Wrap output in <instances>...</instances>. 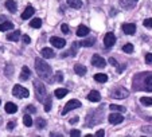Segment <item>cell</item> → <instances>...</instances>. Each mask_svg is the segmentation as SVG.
Returning <instances> with one entry per match:
<instances>
[{
    "label": "cell",
    "instance_id": "34",
    "mask_svg": "<svg viewBox=\"0 0 152 137\" xmlns=\"http://www.w3.org/2000/svg\"><path fill=\"white\" fill-rule=\"evenodd\" d=\"M11 73H14V67L11 65H7V68H6V75L8 78H11Z\"/></svg>",
    "mask_w": 152,
    "mask_h": 137
},
{
    "label": "cell",
    "instance_id": "28",
    "mask_svg": "<svg viewBox=\"0 0 152 137\" xmlns=\"http://www.w3.org/2000/svg\"><path fill=\"white\" fill-rule=\"evenodd\" d=\"M133 50H135V47H133L132 43H126V44L123 46V51L124 52H128V54H131V52H133Z\"/></svg>",
    "mask_w": 152,
    "mask_h": 137
},
{
    "label": "cell",
    "instance_id": "26",
    "mask_svg": "<svg viewBox=\"0 0 152 137\" xmlns=\"http://www.w3.org/2000/svg\"><path fill=\"white\" fill-rule=\"evenodd\" d=\"M94 81H97V82H100V83H105L106 81H108V75L102 74V73H100V74H96L94 75Z\"/></svg>",
    "mask_w": 152,
    "mask_h": 137
},
{
    "label": "cell",
    "instance_id": "21",
    "mask_svg": "<svg viewBox=\"0 0 152 137\" xmlns=\"http://www.w3.org/2000/svg\"><path fill=\"white\" fill-rule=\"evenodd\" d=\"M74 71L77 73V75H85L86 74V67L83 65H80V63H77V65L74 66Z\"/></svg>",
    "mask_w": 152,
    "mask_h": 137
},
{
    "label": "cell",
    "instance_id": "44",
    "mask_svg": "<svg viewBox=\"0 0 152 137\" xmlns=\"http://www.w3.org/2000/svg\"><path fill=\"white\" fill-rule=\"evenodd\" d=\"M7 128H8V130H12V129L15 128V122H8V125H7Z\"/></svg>",
    "mask_w": 152,
    "mask_h": 137
},
{
    "label": "cell",
    "instance_id": "19",
    "mask_svg": "<svg viewBox=\"0 0 152 137\" xmlns=\"http://www.w3.org/2000/svg\"><path fill=\"white\" fill-rule=\"evenodd\" d=\"M94 43H96V38H88V39L80 42V46L81 47H92Z\"/></svg>",
    "mask_w": 152,
    "mask_h": 137
},
{
    "label": "cell",
    "instance_id": "14",
    "mask_svg": "<svg viewBox=\"0 0 152 137\" xmlns=\"http://www.w3.org/2000/svg\"><path fill=\"white\" fill-rule=\"evenodd\" d=\"M88 100L92 101V102H98V101L101 100V95L97 90H92L89 94H88Z\"/></svg>",
    "mask_w": 152,
    "mask_h": 137
},
{
    "label": "cell",
    "instance_id": "6",
    "mask_svg": "<svg viewBox=\"0 0 152 137\" xmlns=\"http://www.w3.org/2000/svg\"><path fill=\"white\" fill-rule=\"evenodd\" d=\"M77 108H81V102H80V101H78V100H70L66 105L63 106L62 114H67L69 111L74 110V109H77Z\"/></svg>",
    "mask_w": 152,
    "mask_h": 137
},
{
    "label": "cell",
    "instance_id": "39",
    "mask_svg": "<svg viewBox=\"0 0 152 137\" xmlns=\"http://www.w3.org/2000/svg\"><path fill=\"white\" fill-rule=\"evenodd\" d=\"M55 79L58 81V82H62L63 81V74L61 71H57V77H55Z\"/></svg>",
    "mask_w": 152,
    "mask_h": 137
},
{
    "label": "cell",
    "instance_id": "23",
    "mask_svg": "<svg viewBox=\"0 0 152 137\" xmlns=\"http://www.w3.org/2000/svg\"><path fill=\"white\" fill-rule=\"evenodd\" d=\"M14 28V23L12 22H3L0 24V31H8V30H12Z\"/></svg>",
    "mask_w": 152,
    "mask_h": 137
},
{
    "label": "cell",
    "instance_id": "4",
    "mask_svg": "<svg viewBox=\"0 0 152 137\" xmlns=\"http://www.w3.org/2000/svg\"><path fill=\"white\" fill-rule=\"evenodd\" d=\"M129 95V91L123 86H116L112 91H110V97L116 98V100H124Z\"/></svg>",
    "mask_w": 152,
    "mask_h": 137
},
{
    "label": "cell",
    "instance_id": "1",
    "mask_svg": "<svg viewBox=\"0 0 152 137\" xmlns=\"http://www.w3.org/2000/svg\"><path fill=\"white\" fill-rule=\"evenodd\" d=\"M133 89L135 90L152 91V73H139L133 78Z\"/></svg>",
    "mask_w": 152,
    "mask_h": 137
},
{
    "label": "cell",
    "instance_id": "47",
    "mask_svg": "<svg viewBox=\"0 0 152 137\" xmlns=\"http://www.w3.org/2000/svg\"><path fill=\"white\" fill-rule=\"evenodd\" d=\"M51 136H62V134H61V133H51Z\"/></svg>",
    "mask_w": 152,
    "mask_h": 137
},
{
    "label": "cell",
    "instance_id": "2",
    "mask_svg": "<svg viewBox=\"0 0 152 137\" xmlns=\"http://www.w3.org/2000/svg\"><path fill=\"white\" fill-rule=\"evenodd\" d=\"M35 70H37L38 75L40 78H45L47 82H51V67L50 65H47L42 58H37L35 59Z\"/></svg>",
    "mask_w": 152,
    "mask_h": 137
},
{
    "label": "cell",
    "instance_id": "33",
    "mask_svg": "<svg viewBox=\"0 0 152 137\" xmlns=\"http://www.w3.org/2000/svg\"><path fill=\"white\" fill-rule=\"evenodd\" d=\"M23 122L26 126H31L32 125V118L30 117L28 114H26V116H23Z\"/></svg>",
    "mask_w": 152,
    "mask_h": 137
},
{
    "label": "cell",
    "instance_id": "38",
    "mask_svg": "<svg viewBox=\"0 0 152 137\" xmlns=\"http://www.w3.org/2000/svg\"><path fill=\"white\" fill-rule=\"evenodd\" d=\"M26 110H27V113H35V111H37V109H35L34 105H28L26 108Z\"/></svg>",
    "mask_w": 152,
    "mask_h": 137
},
{
    "label": "cell",
    "instance_id": "31",
    "mask_svg": "<svg viewBox=\"0 0 152 137\" xmlns=\"http://www.w3.org/2000/svg\"><path fill=\"white\" fill-rule=\"evenodd\" d=\"M50 109H51V97H49V95H47L46 100H45V110L50 111Z\"/></svg>",
    "mask_w": 152,
    "mask_h": 137
},
{
    "label": "cell",
    "instance_id": "46",
    "mask_svg": "<svg viewBox=\"0 0 152 137\" xmlns=\"http://www.w3.org/2000/svg\"><path fill=\"white\" fill-rule=\"evenodd\" d=\"M124 68H125V66H121V67H117V73H121L124 70Z\"/></svg>",
    "mask_w": 152,
    "mask_h": 137
},
{
    "label": "cell",
    "instance_id": "30",
    "mask_svg": "<svg viewBox=\"0 0 152 137\" xmlns=\"http://www.w3.org/2000/svg\"><path fill=\"white\" fill-rule=\"evenodd\" d=\"M109 109H112V110H116V111H125L126 109L124 108V106H120V105H115V103H112V105H109Z\"/></svg>",
    "mask_w": 152,
    "mask_h": 137
},
{
    "label": "cell",
    "instance_id": "3",
    "mask_svg": "<svg viewBox=\"0 0 152 137\" xmlns=\"http://www.w3.org/2000/svg\"><path fill=\"white\" fill-rule=\"evenodd\" d=\"M34 90H35L37 100L39 101V102H45V100H46V97H47V90H46V87H45V85L38 79L34 81Z\"/></svg>",
    "mask_w": 152,
    "mask_h": 137
},
{
    "label": "cell",
    "instance_id": "10",
    "mask_svg": "<svg viewBox=\"0 0 152 137\" xmlns=\"http://www.w3.org/2000/svg\"><path fill=\"white\" fill-rule=\"evenodd\" d=\"M108 120H109L110 124H113V125H117V124H121V122H123V121H124V117L121 116L120 113H112V114H109Z\"/></svg>",
    "mask_w": 152,
    "mask_h": 137
},
{
    "label": "cell",
    "instance_id": "22",
    "mask_svg": "<svg viewBox=\"0 0 152 137\" xmlns=\"http://www.w3.org/2000/svg\"><path fill=\"white\" fill-rule=\"evenodd\" d=\"M6 111H7L8 114L16 113V111H18V106L15 105V103H12V102H7V103H6Z\"/></svg>",
    "mask_w": 152,
    "mask_h": 137
},
{
    "label": "cell",
    "instance_id": "17",
    "mask_svg": "<svg viewBox=\"0 0 152 137\" xmlns=\"http://www.w3.org/2000/svg\"><path fill=\"white\" fill-rule=\"evenodd\" d=\"M137 3V0H121V7L123 8H133Z\"/></svg>",
    "mask_w": 152,
    "mask_h": 137
},
{
    "label": "cell",
    "instance_id": "12",
    "mask_svg": "<svg viewBox=\"0 0 152 137\" xmlns=\"http://www.w3.org/2000/svg\"><path fill=\"white\" fill-rule=\"evenodd\" d=\"M34 12H35V9H34V7H31V6H27L26 7V9L23 11V14H22V19L23 20H27V19H30V17L34 15Z\"/></svg>",
    "mask_w": 152,
    "mask_h": 137
},
{
    "label": "cell",
    "instance_id": "48",
    "mask_svg": "<svg viewBox=\"0 0 152 137\" xmlns=\"http://www.w3.org/2000/svg\"><path fill=\"white\" fill-rule=\"evenodd\" d=\"M0 103H1V101H0Z\"/></svg>",
    "mask_w": 152,
    "mask_h": 137
},
{
    "label": "cell",
    "instance_id": "16",
    "mask_svg": "<svg viewBox=\"0 0 152 137\" xmlns=\"http://www.w3.org/2000/svg\"><path fill=\"white\" fill-rule=\"evenodd\" d=\"M40 54H42V57L45 58V59H51V58L55 57V52L53 51L51 49H43Z\"/></svg>",
    "mask_w": 152,
    "mask_h": 137
},
{
    "label": "cell",
    "instance_id": "9",
    "mask_svg": "<svg viewBox=\"0 0 152 137\" xmlns=\"http://www.w3.org/2000/svg\"><path fill=\"white\" fill-rule=\"evenodd\" d=\"M50 43H51L54 47H57V49H63V47L66 46V40L62 39V38H58V36L50 38Z\"/></svg>",
    "mask_w": 152,
    "mask_h": 137
},
{
    "label": "cell",
    "instance_id": "11",
    "mask_svg": "<svg viewBox=\"0 0 152 137\" xmlns=\"http://www.w3.org/2000/svg\"><path fill=\"white\" fill-rule=\"evenodd\" d=\"M123 31L125 32L126 35H133L136 32V24H133V23H124Z\"/></svg>",
    "mask_w": 152,
    "mask_h": 137
},
{
    "label": "cell",
    "instance_id": "15",
    "mask_svg": "<svg viewBox=\"0 0 152 137\" xmlns=\"http://www.w3.org/2000/svg\"><path fill=\"white\" fill-rule=\"evenodd\" d=\"M30 75H31V71H30V68L27 67V66H23V68H22V73H20V79L22 81H27L30 78Z\"/></svg>",
    "mask_w": 152,
    "mask_h": 137
},
{
    "label": "cell",
    "instance_id": "7",
    "mask_svg": "<svg viewBox=\"0 0 152 137\" xmlns=\"http://www.w3.org/2000/svg\"><path fill=\"white\" fill-rule=\"evenodd\" d=\"M115 43H116V36H115L113 32H108V34L104 36V46H105L106 49L112 47Z\"/></svg>",
    "mask_w": 152,
    "mask_h": 137
},
{
    "label": "cell",
    "instance_id": "25",
    "mask_svg": "<svg viewBox=\"0 0 152 137\" xmlns=\"http://www.w3.org/2000/svg\"><path fill=\"white\" fill-rule=\"evenodd\" d=\"M66 1L72 8L77 9V8H81V7H82V1H81V0H66Z\"/></svg>",
    "mask_w": 152,
    "mask_h": 137
},
{
    "label": "cell",
    "instance_id": "32",
    "mask_svg": "<svg viewBox=\"0 0 152 137\" xmlns=\"http://www.w3.org/2000/svg\"><path fill=\"white\" fill-rule=\"evenodd\" d=\"M140 102L143 103V105H147V106L151 105L152 106V98L151 97H141L140 98Z\"/></svg>",
    "mask_w": 152,
    "mask_h": 137
},
{
    "label": "cell",
    "instance_id": "36",
    "mask_svg": "<svg viewBox=\"0 0 152 137\" xmlns=\"http://www.w3.org/2000/svg\"><path fill=\"white\" fill-rule=\"evenodd\" d=\"M61 30H62L63 34H69V31H70V28H69L67 24H62V26H61Z\"/></svg>",
    "mask_w": 152,
    "mask_h": 137
},
{
    "label": "cell",
    "instance_id": "8",
    "mask_svg": "<svg viewBox=\"0 0 152 137\" xmlns=\"http://www.w3.org/2000/svg\"><path fill=\"white\" fill-rule=\"evenodd\" d=\"M92 65L96 66V67L104 68L106 66V62H105V59H104L102 57H100L98 54H96V55H93V58H92Z\"/></svg>",
    "mask_w": 152,
    "mask_h": 137
},
{
    "label": "cell",
    "instance_id": "37",
    "mask_svg": "<svg viewBox=\"0 0 152 137\" xmlns=\"http://www.w3.org/2000/svg\"><path fill=\"white\" fill-rule=\"evenodd\" d=\"M70 136L72 137H78V136H81V132L78 130V129H73V130L70 132Z\"/></svg>",
    "mask_w": 152,
    "mask_h": 137
},
{
    "label": "cell",
    "instance_id": "29",
    "mask_svg": "<svg viewBox=\"0 0 152 137\" xmlns=\"http://www.w3.org/2000/svg\"><path fill=\"white\" fill-rule=\"evenodd\" d=\"M35 125H37L38 129H43L46 126V121H45V118H37L35 120Z\"/></svg>",
    "mask_w": 152,
    "mask_h": 137
},
{
    "label": "cell",
    "instance_id": "42",
    "mask_svg": "<svg viewBox=\"0 0 152 137\" xmlns=\"http://www.w3.org/2000/svg\"><path fill=\"white\" fill-rule=\"evenodd\" d=\"M104 134H105V132H104L102 129H100V130H97V133H96V136H97V137H102Z\"/></svg>",
    "mask_w": 152,
    "mask_h": 137
},
{
    "label": "cell",
    "instance_id": "41",
    "mask_svg": "<svg viewBox=\"0 0 152 137\" xmlns=\"http://www.w3.org/2000/svg\"><path fill=\"white\" fill-rule=\"evenodd\" d=\"M23 42L26 43V44H30V43H31V39H30L28 35H23Z\"/></svg>",
    "mask_w": 152,
    "mask_h": 137
},
{
    "label": "cell",
    "instance_id": "40",
    "mask_svg": "<svg viewBox=\"0 0 152 137\" xmlns=\"http://www.w3.org/2000/svg\"><path fill=\"white\" fill-rule=\"evenodd\" d=\"M145 62L148 63V65H152V54H151V52L145 55Z\"/></svg>",
    "mask_w": 152,
    "mask_h": 137
},
{
    "label": "cell",
    "instance_id": "35",
    "mask_svg": "<svg viewBox=\"0 0 152 137\" xmlns=\"http://www.w3.org/2000/svg\"><path fill=\"white\" fill-rule=\"evenodd\" d=\"M143 24L145 27H148V28H152V19H151V17H149V19H145L143 22Z\"/></svg>",
    "mask_w": 152,
    "mask_h": 137
},
{
    "label": "cell",
    "instance_id": "5",
    "mask_svg": "<svg viewBox=\"0 0 152 137\" xmlns=\"http://www.w3.org/2000/svg\"><path fill=\"white\" fill-rule=\"evenodd\" d=\"M12 95L16 98H27L30 95V91L26 87H23V86L15 85L14 89H12Z\"/></svg>",
    "mask_w": 152,
    "mask_h": 137
},
{
    "label": "cell",
    "instance_id": "45",
    "mask_svg": "<svg viewBox=\"0 0 152 137\" xmlns=\"http://www.w3.org/2000/svg\"><path fill=\"white\" fill-rule=\"evenodd\" d=\"M75 122H78V117H73L70 120V124H75Z\"/></svg>",
    "mask_w": 152,
    "mask_h": 137
},
{
    "label": "cell",
    "instance_id": "13",
    "mask_svg": "<svg viewBox=\"0 0 152 137\" xmlns=\"http://www.w3.org/2000/svg\"><path fill=\"white\" fill-rule=\"evenodd\" d=\"M6 8L8 9L10 12H12V14H15V12L18 11V4L15 0H7L6 1Z\"/></svg>",
    "mask_w": 152,
    "mask_h": 137
},
{
    "label": "cell",
    "instance_id": "27",
    "mask_svg": "<svg viewBox=\"0 0 152 137\" xmlns=\"http://www.w3.org/2000/svg\"><path fill=\"white\" fill-rule=\"evenodd\" d=\"M30 26H31L32 28H40V27H42V20H40L39 17H34V19L31 20V23H30Z\"/></svg>",
    "mask_w": 152,
    "mask_h": 137
},
{
    "label": "cell",
    "instance_id": "43",
    "mask_svg": "<svg viewBox=\"0 0 152 137\" xmlns=\"http://www.w3.org/2000/svg\"><path fill=\"white\" fill-rule=\"evenodd\" d=\"M109 63H112L113 66H117L118 63H117V60L115 59V58H109Z\"/></svg>",
    "mask_w": 152,
    "mask_h": 137
},
{
    "label": "cell",
    "instance_id": "18",
    "mask_svg": "<svg viewBox=\"0 0 152 137\" xmlns=\"http://www.w3.org/2000/svg\"><path fill=\"white\" fill-rule=\"evenodd\" d=\"M55 97L57 98H63V97H66L67 94H69V90H67V89H63V87H59V89H57V90H55Z\"/></svg>",
    "mask_w": 152,
    "mask_h": 137
},
{
    "label": "cell",
    "instance_id": "20",
    "mask_svg": "<svg viewBox=\"0 0 152 137\" xmlns=\"http://www.w3.org/2000/svg\"><path fill=\"white\" fill-rule=\"evenodd\" d=\"M88 34H89V28L86 26H83V24H81L77 28V36H86Z\"/></svg>",
    "mask_w": 152,
    "mask_h": 137
},
{
    "label": "cell",
    "instance_id": "24",
    "mask_svg": "<svg viewBox=\"0 0 152 137\" xmlns=\"http://www.w3.org/2000/svg\"><path fill=\"white\" fill-rule=\"evenodd\" d=\"M7 39H8V40H14V42H18V40L20 39V31H19V30H16V31H14L12 34H8V35H7Z\"/></svg>",
    "mask_w": 152,
    "mask_h": 137
}]
</instances>
